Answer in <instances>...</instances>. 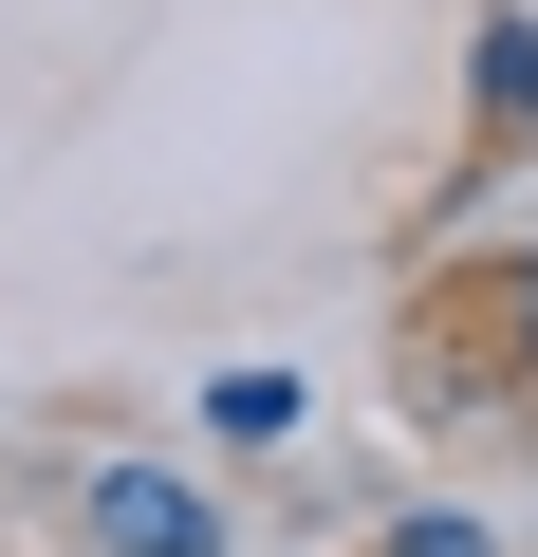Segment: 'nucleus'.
<instances>
[{"instance_id": "nucleus-1", "label": "nucleus", "mask_w": 538, "mask_h": 557, "mask_svg": "<svg viewBox=\"0 0 538 557\" xmlns=\"http://www.w3.org/2000/svg\"><path fill=\"white\" fill-rule=\"evenodd\" d=\"M93 539H112V557H223V520H204L167 465H112V483H93Z\"/></svg>"}, {"instance_id": "nucleus-2", "label": "nucleus", "mask_w": 538, "mask_h": 557, "mask_svg": "<svg viewBox=\"0 0 538 557\" xmlns=\"http://www.w3.org/2000/svg\"><path fill=\"white\" fill-rule=\"evenodd\" d=\"M520 354H538V260H520Z\"/></svg>"}]
</instances>
